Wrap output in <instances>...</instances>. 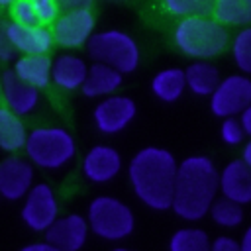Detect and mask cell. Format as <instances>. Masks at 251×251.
<instances>
[{
	"mask_svg": "<svg viewBox=\"0 0 251 251\" xmlns=\"http://www.w3.org/2000/svg\"><path fill=\"white\" fill-rule=\"evenodd\" d=\"M212 251H241L239 241L229 235H218L212 239Z\"/></svg>",
	"mask_w": 251,
	"mask_h": 251,
	"instance_id": "1f68e13d",
	"label": "cell"
},
{
	"mask_svg": "<svg viewBox=\"0 0 251 251\" xmlns=\"http://www.w3.org/2000/svg\"><path fill=\"white\" fill-rule=\"evenodd\" d=\"M33 180L35 169L27 159L20 155H8L0 161V198L8 202L24 200L35 184Z\"/></svg>",
	"mask_w": 251,
	"mask_h": 251,
	"instance_id": "8fae6325",
	"label": "cell"
},
{
	"mask_svg": "<svg viewBox=\"0 0 251 251\" xmlns=\"http://www.w3.org/2000/svg\"><path fill=\"white\" fill-rule=\"evenodd\" d=\"M25 159L43 171H61L76 157V141L63 126H37L27 133Z\"/></svg>",
	"mask_w": 251,
	"mask_h": 251,
	"instance_id": "277c9868",
	"label": "cell"
},
{
	"mask_svg": "<svg viewBox=\"0 0 251 251\" xmlns=\"http://www.w3.org/2000/svg\"><path fill=\"white\" fill-rule=\"evenodd\" d=\"M90 235L86 216L71 212L59 216L55 224L45 231V239L61 251H80Z\"/></svg>",
	"mask_w": 251,
	"mask_h": 251,
	"instance_id": "4fadbf2b",
	"label": "cell"
},
{
	"mask_svg": "<svg viewBox=\"0 0 251 251\" xmlns=\"http://www.w3.org/2000/svg\"><path fill=\"white\" fill-rule=\"evenodd\" d=\"M112 251H133V249H129V247H114Z\"/></svg>",
	"mask_w": 251,
	"mask_h": 251,
	"instance_id": "f35d334b",
	"label": "cell"
},
{
	"mask_svg": "<svg viewBox=\"0 0 251 251\" xmlns=\"http://www.w3.org/2000/svg\"><path fill=\"white\" fill-rule=\"evenodd\" d=\"M86 222L90 233L104 241H122L135 229V214L129 204L110 194L94 196L88 202Z\"/></svg>",
	"mask_w": 251,
	"mask_h": 251,
	"instance_id": "5b68a950",
	"label": "cell"
},
{
	"mask_svg": "<svg viewBox=\"0 0 251 251\" xmlns=\"http://www.w3.org/2000/svg\"><path fill=\"white\" fill-rule=\"evenodd\" d=\"M124 84V75L104 63H92L86 73V80L80 92L86 98H106L118 92Z\"/></svg>",
	"mask_w": 251,
	"mask_h": 251,
	"instance_id": "ac0fdd59",
	"label": "cell"
},
{
	"mask_svg": "<svg viewBox=\"0 0 251 251\" xmlns=\"http://www.w3.org/2000/svg\"><path fill=\"white\" fill-rule=\"evenodd\" d=\"M251 106V76L227 75L220 80L210 96V112L216 118H239V114Z\"/></svg>",
	"mask_w": 251,
	"mask_h": 251,
	"instance_id": "ba28073f",
	"label": "cell"
},
{
	"mask_svg": "<svg viewBox=\"0 0 251 251\" xmlns=\"http://www.w3.org/2000/svg\"><path fill=\"white\" fill-rule=\"evenodd\" d=\"M239 122H241V126H243L245 135L251 139V106H247V108L239 114Z\"/></svg>",
	"mask_w": 251,
	"mask_h": 251,
	"instance_id": "e575fe53",
	"label": "cell"
},
{
	"mask_svg": "<svg viewBox=\"0 0 251 251\" xmlns=\"http://www.w3.org/2000/svg\"><path fill=\"white\" fill-rule=\"evenodd\" d=\"M220 171L208 155H188L178 161L171 210L184 222H198L208 216L218 198Z\"/></svg>",
	"mask_w": 251,
	"mask_h": 251,
	"instance_id": "7a4b0ae2",
	"label": "cell"
},
{
	"mask_svg": "<svg viewBox=\"0 0 251 251\" xmlns=\"http://www.w3.org/2000/svg\"><path fill=\"white\" fill-rule=\"evenodd\" d=\"M4 29L14 49L22 55H47L55 43L51 27H45V25L24 27L14 22H6Z\"/></svg>",
	"mask_w": 251,
	"mask_h": 251,
	"instance_id": "2e32d148",
	"label": "cell"
},
{
	"mask_svg": "<svg viewBox=\"0 0 251 251\" xmlns=\"http://www.w3.org/2000/svg\"><path fill=\"white\" fill-rule=\"evenodd\" d=\"M220 196L239 206L251 204V169L241 161L233 159L220 171Z\"/></svg>",
	"mask_w": 251,
	"mask_h": 251,
	"instance_id": "9a60e30c",
	"label": "cell"
},
{
	"mask_svg": "<svg viewBox=\"0 0 251 251\" xmlns=\"http://www.w3.org/2000/svg\"><path fill=\"white\" fill-rule=\"evenodd\" d=\"M245 131H243V126L239 122V118H224L222 124H220V139L226 143V145H241L243 139H245Z\"/></svg>",
	"mask_w": 251,
	"mask_h": 251,
	"instance_id": "f1b7e54d",
	"label": "cell"
},
{
	"mask_svg": "<svg viewBox=\"0 0 251 251\" xmlns=\"http://www.w3.org/2000/svg\"><path fill=\"white\" fill-rule=\"evenodd\" d=\"M86 73H88V65L82 57L75 53H61L53 59L51 82L61 90L73 92V90L82 88L86 80Z\"/></svg>",
	"mask_w": 251,
	"mask_h": 251,
	"instance_id": "e0dca14e",
	"label": "cell"
},
{
	"mask_svg": "<svg viewBox=\"0 0 251 251\" xmlns=\"http://www.w3.org/2000/svg\"><path fill=\"white\" fill-rule=\"evenodd\" d=\"M16 53H18V51H16L14 45L10 43V39H8V35H6V29H4V24H2V25H0V61H2V63H8V61L14 59Z\"/></svg>",
	"mask_w": 251,
	"mask_h": 251,
	"instance_id": "4dcf8cb0",
	"label": "cell"
},
{
	"mask_svg": "<svg viewBox=\"0 0 251 251\" xmlns=\"http://www.w3.org/2000/svg\"><path fill=\"white\" fill-rule=\"evenodd\" d=\"M29 4L33 6L41 25L45 27H51L53 22L59 18L61 14V8H59V2L57 0H29Z\"/></svg>",
	"mask_w": 251,
	"mask_h": 251,
	"instance_id": "f546056e",
	"label": "cell"
},
{
	"mask_svg": "<svg viewBox=\"0 0 251 251\" xmlns=\"http://www.w3.org/2000/svg\"><path fill=\"white\" fill-rule=\"evenodd\" d=\"M86 53L94 63H104L122 75H129L139 67L141 49L137 41L124 29H104L92 33Z\"/></svg>",
	"mask_w": 251,
	"mask_h": 251,
	"instance_id": "8992f818",
	"label": "cell"
},
{
	"mask_svg": "<svg viewBox=\"0 0 251 251\" xmlns=\"http://www.w3.org/2000/svg\"><path fill=\"white\" fill-rule=\"evenodd\" d=\"M241 161L251 169V139L243 145V149H241Z\"/></svg>",
	"mask_w": 251,
	"mask_h": 251,
	"instance_id": "8d00e7d4",
	"label": "cell"
},
{
	"mask_svg": "<svg viewBox=\"0 0 251 251\" xmlns=\"http://www.w3.org/2000/svg\"><path fill=\"white\" fill-rule=\"evenodd\" d=\"M216 0H157L161 12L175 20L192 16H212Z\"/></svg>",
	"mask_w": 251,
	"mask_h": 251,
	"instance_id": "d4e9b609",
	"label": "cell"
},
{
	"mask_svg": "<svg viewBox=\"0 0 251 251\" xmlns=\"http://www.w3.org/2000/svg\"><path fill=\"white\" fill-rule=\"evenodd\" d=\"M212 18L226 27H249L251 0H216Z\"/></svg>",
	"mask_w": 251,
	"mask_h": 251,
	"instance_id": "603a6c76",
	"label": "cell"
},
{
	"mask_svg": "<svg viewBox=\"0 0 251 251\" xmlns=\"http://www.w3.org/2000/svg\"><path fill=\"white\" fill-rule=\"evenodd\" d=\"M27 133L29 131L24 120L12 110H8L4 104H0V149L10 155L24 151Z\"/></svg>",
	"mask_w": 251,
	"mask_h": 251,
	"instance_id": "ffe728a7",
	"label": "cell"
},
{
	"mask_svg": "<svg viewBox=\"0 0 251 251\" xmlns=\"http://www.w3.org/2000/svg\"><path fill=\"white\" fill-rule=\"evenodd\" d=\"M208 216L212 218V222L224 229H233L237 226H241L243 218H245V212H243V206L231 202V200H226V198H216V202L212 204Z\"/></svg>",
	"mask_w": 251,
	"mask_h": 251,
	"instance_id": "484cf974",
	"label": "cell"
},
{
	"mask_svg": "<svg viewBox=\"0 0 251 251\" xmlns=\"http://www.w3.org/2000/svg\"><path fill=\"white\" fill-rule=\"evenodd\" d=\"M169 251H212V239L200 227H178L169 237Z\"/></svg>",
	"mask_w": 251,
	"mask_h": 251,
	"instance_id": "cb8c5ba5",
	"label": "cell"
},
{
	"mask_svg": "<svg viewBox=\"0 0 251 251\" xmlns=\"http://www.w3.org/2000/svg\"><path fill=\"white\" fill-rule=\"evenodd\" d=\"M59 216V198L53 186L47 182H35L20 208L22 224L29 231L45 235V231L55 224Z\"/></svg>",
	"mask_w": 251,
	"mask_h": 251,
	"instance_id": "52a82bcc",
	"label": "cell"
},
{
	"mask_svg": "<svg viewBox=\"0 0 251 251\" xmlns=\"http://www.w3.org/2000/svg\"><path fill=\"white\" fill-rule=\"evenodd\" d=\"M18 251H61V249H57L55 245H51L47 239H39V241L25 243V245H24V247H20Z\"/></svg>",
	"mask_w": 251,
	"mask_h": 251,
	"instance_id": "836d02e7",
	"label": "cell"
},
{
	"mask_svg": "<svg viewBox=\"0 0 251 251\" xmlns=\"http://www.w3.org/2000/svg\"><path fill=\"white\" fill-rule=\"evenodd\" d=\"M186 76V88L194 96H212L216 86L220 84V71L210 61H192L184 69Z\"/></svg>",
	"mask_w": 251,
	"mask_h": 251,
	"instance_id": "7402d4cb",
	"label": "cell"
},
{
	"mask_svg": "<svg viewBox=\"0 0 251 251\" xmlns=\"http://www.w3.org/2000/svg\"><path fill=\"white\" fill-rule=\"evenodd\" d=\"M176 171L178 161L169 149L147 145L129 159L127 180L143 206L155 212H165L173 206Z\"/></svg>",
	"mask_w": 251,
	"mask_h": 251,
	"instance_id": "6da1fadb",
	"label": "cell"
},
{
	"mask_svg": "<svg viewBox=\"0 0 251 251\" xmlns=\"http://www.w3.org/2000/svg\"><path fill=\"white\" fill-rule=\"evenodd\" d=\"M51 65L53 59L49 55H22L14 63V73L25 84L41 90L51 84Z\"/></svg>",
	"mask_w": 251,
	"mask_h": 251,
	"instance_id": "d6986e66",
	"label": "cell"
},
{
	"mask_svg": "<svg viewBox=\"0 0 251 251\" xmlns=\"http://www.w3.org/2000/svg\"><path fill=\"white\" fill-rule=\"evenodd\" d=\"M184 90H186V76H184V69H180V67L161 69L151 78V92L161 102L173 104V102L180 100Z\"/></svg>",
	"mask_w": 251,
	"mask_h": 251,
	"instance_id": "44dd1931",
	"label": "cell"
},
{
	"mask_svg": "<svg viewBox=\"0 0 251 251\" xmlns=\"http://www.w3.org/2000/svg\"><path fill=\"white\" fill-rule=\"evenodd\" d=\"M61 12H71V10H92L94 0H57Z\"/></svg>",
	"mask_w": 251,
	"mask_h": 251,
	"instance_id": "d6a6232c",
	"label": "cell"
},
{
	"mask_svg": "<svg viewBox=\"0 0 251 251\" xmlns=\"http://www.w3.org/2000/svg\"><path fill=\"white\" fill-rule=\"evenodd\" d=\"M96 27V18L92 10H71L61 12L51 25V33L57 45L65 49L86 47Z\"/></svg>",
	"mask_w": 251,
	"mask_h": 251,
	"instance_id": "30bf717a",
	"label": "cell"
},
{
	"mask_svg": "<svg viewBox=\"0 0 251 251\" xmlns=\"http://www.w3.org/2000/svg\"><path fill=\"white\" fill-rule=\"evenodd\" d=\"M231 57L241 75H251V25L241 27L231 39Z\"/></svg>",
	"mask_w": 251,
	"mask_h": 251,
	"instance_id": "4316f807",
	"label": "cell"
},
{
	"mask_svg": "<svg viewBox=\"0 0 251 251\" xmlns=\"http://www.w3.org/2000/svg\"><path fill=\"white\" fill-rule=\"evenodd\" d=\"M171 39L180 55L194 61H210L227 49L229 31L212 16H192L175 22Z\"/></svg>",
	"mask_w": 251,
	"mask_h": 251,
	"instance_id": "3957f363",
	"label": "cell"
},
{
	"mask_svg": "<svg viewBox=\"0 0 251 251\" xmlns=\"http://www.w3.org/2000/svg\"><path fill=\"white\" fill-rule=\"evenodd\" d=\"M0 98H2V104L8 110H12L20 118H24V116H29L37 110L41 94H39L37 88L20 80L12 69H6L2 73V94H0Z\"/></svg>",
	"mask_w": 251,
	"mask_h": 251,
	"instance_id": "5bb4252c",
	"label": "cell"
},
{
	"mask_svg": "<svg viewBox=\"0 0 251 251\" xmlns=\"http://www.w3.org/2000/svg\"><path fill=\"white\" fill-rule=\"evenodd\" d=\"M137 114V104L126 94H112L102 98L92 110L94 127L104 135H116L124 131Z\"/></svg>",
	"mask_w": 251,
	"mask_h": 251,
	"instance_id": "9c48e42d",
	"label": "cell"
},
{
	"mask_svg": "<svg viewBox=\"0 0 251 251\" xmlns=\"http://www.w3.org/2000/svg\"><path fill=\"white\" fill-rule=\"evenodd\" d=\"M239 247H241V251H251V224H249V226L245 227V231L241 233Z\"/></svg>",
	"mask_w": 251,
	"mask_h": 251,
	"instance_id": "d590c367",
	"label": "cell"
},
{
	"mask_svg": "<svg viewBox=\"0 0 251 251\" xmlns=\"http://www.w3.org/2000/svg\"><path fill=\"white\" fill-rule=\"evenodd\" d=\"M122 167H124V159L120 151L112 145L98 143L84 153L80 163V173L92 184H108L122 173Z\"/></svg>",
	"mask_w": 251,
	"mask_h": 251,
	"instance_id": "7c38bea8",
	"label": "cell"
},
{
	"mask_svg": "<svg viewBox=\"0 0 251 251\" xmlns=\"http://www.w3.org/2000/svg\"><path fill=\"white\" fill-rule=\"evenodd\" d=\"M0 94H2V73H0Z\"/></svg>",
	"mask_w": 251,
	"mask_h": 251,
	"instance_id": "ab89813d",
	"label": "cell"
},
{
	"mask_svg": "<svg viewBox=\"0 0 251 251\" xmlns=\"http://www.w3.org/2000/svg\"><path fill=\"white\" fill-rule=\"evenodd\" d=\"M10 22L18 24V25H24V27H39L41 22L33 10V6L29 4V0H18L14 2L10 8Z\"/></svg>",
	"mask_w": 251,
	"mask_h": 251,
	"instance_id": "83f0119b",
	"label": "cell"
},
{
	"mask_svg": "<svg viewBox=\"0 0 251 251\" xmlns=\"http://www.w3.org/2000/svg\"><path fill=\"white\" fill-rule=\"evenodd\" d=\"M14 2H18V0H0V8H10Z\"/></svg>",
	"mask_w": 251,
	"mask_h": 251,
	"instance_id": "74e56055",
	"label": "cell"
}]
</instances>
